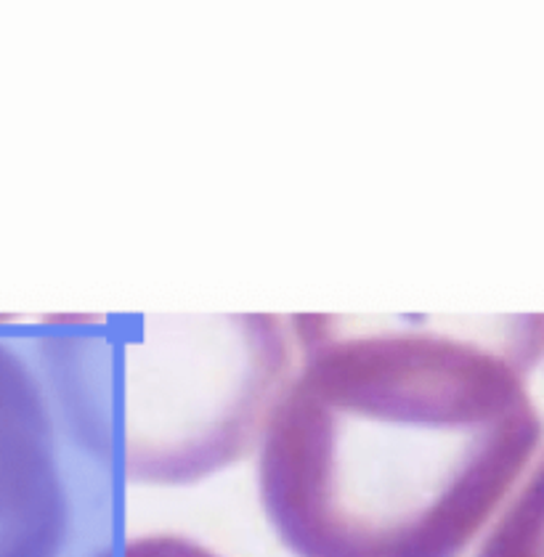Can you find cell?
Segmentation results:
<instances>
[{
    "instance_id": "obj_4",
    "label": "cell",
    "mask_w": 544,
    "mask_h": 557,
    "mask_svg": "<svg viewBox=\"0 0 544 557\" xmlns=\"http://www.w3.org/2000/svg\"><path fill=\"white\" fill-rule=\"evenodd\" d=\"M94 557H221L195 539L175 534H147L131 536L123 542L107 544Z\"/></svg>"
},
{
    "instance_id": "obj_2",
    "label": "cell",
    "mask_w": 544,
    "mask_h": 557,
    "mask_svg": "<svg viewBox=\"0 0 544 557\" xmlns=\"http://www.w3.org/2000/svg\"><path fill=\"white\" fill-rule=\"evenodd\" d=\"M27 335L77 449L147 486L197 483L258 449L295 364L274 313H75Z\"/></svg>"
},
{
    "instance_id": "obj_3",
    "label": "cell",
    "mask_w": 544,
    "mask_h": 557,
    "mask_svg": "<svg viewBox=\"0 0 544 557\" xmlns=\"http://www.w3.org/2000/svg\"><path fill=\"white\" fill-rule=\"evenodd\" d=\"M22 343L24 332L0 330V557H62L70 496L59 420Z\"/></svg>"
},
{
    "instance_id": "obj_1",
    "label": "cell",
    "mask_w": 544,
    "mask_h": 557,
    "mask_svg": "<svg viewBox=\"0 0 544 557\" xmlns=\"http://www.w3.org/2000/svg\"><path fill=\"white\" fill-rule=\"evenodd\" d=\"M295 361L258 441L293 557H465L534 462L544 317H289Z\"/></svg>"
}]
</instances>
